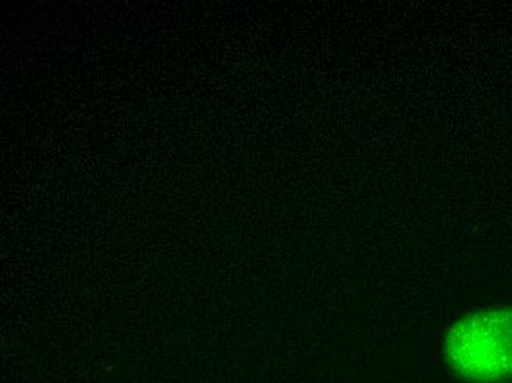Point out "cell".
<instances>
[{
	"instance_id": "1",
	"label": "cell",
	"mask_w": 512,
	"mask_h": 383,
	"mask_svg": "<svg viewBox=\"0 0 512 383\" xmlns=\"http://www.w3.org/2000/svg\"><path fill=\"white\" fill-rule=\"evenodd\" d=\"M443 360L465 383L512 382V305L465 314L446 329Z\"/></svg>"
}]
</instances>
